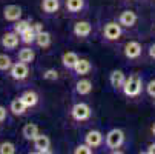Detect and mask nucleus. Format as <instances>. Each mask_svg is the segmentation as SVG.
<instances>
[{"mask_svg": "<svg viewBox=\"0 0 155 154\" xmlns=\"http://www.w3.org/2000/svg\"><path fill=\"white\" fill-rule=\"evenodd\" d=\"M123 93L127 97H137L141 93V77L138 74H130L123 83Z\"/></svg>", "mask_w": 155, "mask_h": 154, "instance_id": "1", "label": "nucleus"}, {"mask_svg": "<svg viewBox=\"0 0 155 154\" xmlns=\"http://www.w3.org/2000/svg\"><path fill=\"white\" fill-rule=\"evenodd\" d=\"M91 113H92V111H91V106L87 105V103H83V102L74 105L72 109H71V116H72V119L77 120V122H84V120H87V119L91 117Z\"/></svg>", "mask_w": 155, "mask_h": 154, "instance_id": "2", "label": "nucleus"}, {"mask_svg": "<svg viewBox=\"0 0 155 154\" xmlns=\"http://www.w3.org/2000/svg\"><path fill=\"white\" fill-rule=\"evenodd\" d=\"M124 142V134L121 129H110L109 133L106 134V145L107 148L110 149H115V148H120Z\"/></svg>", "mask_w": 155, "mask_h": 154, "instance_id": "3", "label": "nucleus"}, {"mask_svg": "<svg viewBox=\"0 0 155 154\" xmlns=\"http://www.w3.org/2000/svg\"><path fill=\"white\" fill-rule=\"evenodd\" d=\"M9 73H11V77L15 79V80H25L29 76V68H28L26 63L17 62V63H12L11 65Z\"/></svg>", "mask_w": 155, "mask_h": 154, "instance_id": "4", "label": "nucleus"}, {"mask_svg": "<svg viewBox=\"0 0 155 154\" xmlns=\"http://www.w3.org/2000/svg\"><path fill=\"white\" fill-rule=\"evenodd\" d=\"M34 142V148L37 152H51V140L48 136L45 134H37L35 139L32 140Z\"/></svg>", "mask_w": 155, "mask_h": 154, "instance_id": "5", "label": "nucleus"}, {"mask_svg": "<svg viewBox=\"0 0 155 154\" xmlns=\"http://www.w3.org/2000/svg\"><path fill=\"white\" fill-rule=\"evenodd\" d=\"M103 34L107 40H117L121 36V28H120V25L115 23V22H109V23L104 25Z\"/></svg>", "mask_w": 155, "mask_h": 154, "instance_id": "6", "label": "nucleus"}, {"mask_svg": "<svg viewBox=\"0 0 155 154\" xmlns=\"http://www.w3.org/2000/svg\"><path fill=\"white\" fill-rule=\"evenodd\" d=\"M3 17L8 22H17L21 17V8L18 5H8L3 9Z\"/></svg>", "mask_w": 155, "mask_h": 154, "instance_id": "7", "label": "nucleus"}, {"mask_svg": "<svg viewBox=\"0 0 155 154\" xmlns=\"http://www.w3.org/2000/svg\"><path fill=\"white\" fill-rule=\"evenodd\" d=\"M18 34L17 33H5L2 37V46L6 50H14L18 45Z\"/></svg>", "mask_w": 155, "mask_h": 154, "instance_id": "8", "label": "nucleus"}, {"mask_svg": "<svg viewBox=\"0 0 155 154\" xmlns=\"http://www.w3.org/2000/svg\"><path fill=\"white\" fill-rule=\"evenodd\" d=\"M141 54V45L138 42H127L124 46V56L127 59H137Z\"/></svg>", "mask_w": 155, "mask_h": 154, "instance_id": "9", "label": "nucleus"}, {"mask_svg": "<svg viewBox=\"0 0 155 154\" xmlns=\"http://www.w3.org/2000/svg\"><path fill=\"white\" fill-rule=\"evenodd\" d=\"M84 140L91 148H97V146H100L103 143V134L100 133V131H97V129H92V131H89V133L86 134Z\"/></svg>", "mask_w": 155, "mask_h": 154, "instance_id": "10", "label": "nucleus"}, {"mask_svg": "<svg viewBox=\"0 0 155 154\" xmlns=\"http://www.w3.org/2000/svg\"><path fill=\"white\" fill-rule=\"evenodd\" d=\"M91 31H92V26H91L89 22L81 20V22H77L74 25V34L77 37H87L91 34Z\"/></svg>", "mask_w": 155, "mask_h": 154, "instance_id": "11", "label": "nucleus"}, {"mask_svg": "<svg viewBox=\"0 0 155 154\" xmlns=\"http://www.w3.org/2000/svg\"><path fill=\"white\" fill-rule=\"evenodd\" d=\"M135 22H137V14L134 11H129L127 9V11H123L120 14V25H123V26L130 28V26L135 25Z\"/></svg>", "mask_w": 155, "mask_h": 154, "instance_id": "12", "label": "nucleus"}, {"mask_svg": "<svg viewBox=\"0 0 155 154\" xmlns=\"http://www.w3.org/2000/svg\"><path fill=\"white\" fill-rule=\"evenodd\" d=\"M78 62V56L72 51H68V53H64L63 57H61V63H63V67L64 68H68V70H74L75 67V63Z\"/></svg>", "mask_w": 155, "mask_h": 154, "instance_id": "13", "label": "nucleus"}, {"mask_svg": "<svg viewBox=\"0 0 155 154\" xmlns=\"http://www.w3.org/2000/svg\"><path fill=\"white\" fill-rule=\"evenodd\" d=\"M75 91L80 94V96H87L91 91H92V83L91 80L87 79H81L75 83Z\"/></svg>", "mask_w": 155, "mask_h": 154, "instance_id": "14", "label": "nucleus"}, {"mask_svg": "<svg viewBox=\"0 0 155 154\" xmlns=\"http://www.w3.org/2000/svg\"><path fill=\"white\" fill-rule=\"evenodd\" d=\"M37 134H38V126L35 123H28V125L23 126V129H21V136L26 140H34Z\"/></svg>", "mask_w": 155, "mask_h": 154, "instance_id": "15", "label": "nucleus"}, {"mask_svg": "<svg viewBox=\"0 0 155 154\" xmlns=\"http://www.w3.org/2000/svg\"><path fill=\"white\" fill-rule=\"evenodd\" d=\"M124 80H126V77H124L123 71H120V70H115L110 74V85H112L115 90H120L124 83Z\"/></svg>", "mask_w": 155, "mask_h": 154, "instance_id": "16", "label": "nucleus"}, {"mask_svg": "<svg viewBox=\"0 0 155 154\" xmlns=\"http://www.w3.org/2000/svg\"><path fill=\"white\" fill-rule=\"evenodd\" d=\"M74 71L80 76H86L87 73L91 71V62L86 60V59H78V62L75 63L74 67Z\"/></svg>", "mask_w": 155, "mask_h": 154, "instance_id": "17", "label": "nucleus"}, {"mask_svg": "<svg viewBox=\"0 0 155 154\" xmlns=\"http://www.w3.org/2000/svg\"><path fill=\"white\" fill-rule=\"evenodd\" d=\"M9 109L12 111V114H15V116H21V114H25V111H26V105L23 103V100L18 97V99H14V100L11 102Z\"/></svg>", "mask_w": 155, "mask_h": 154, "instance_id": "18", "label": "nucleus"}, {"mask_svg": "<svg viewBox=\"0 0 155 154\" xmlns=\"http://www.w3.org/2000/svg\"><path fill=\"white\" fill-rule=\"evenodd\" d=\"M34 59H35V53H34V50H31V48H23V50L18 51V60H20V62L29 65L31 62H34Z\"/></svg>", "mask_w": 155, "mask_h": 154, "instance_id": "19", "label": "nucleus"}, {"mask_svg": "<svg viewBox=\"0 0 155 154\" xmlns=\"http://www.w3.org/2000/svg\"><path fill=\"white\" fill-rule=\"evenodd\" d=\"M35 43L40 48H48L51 45V34L46 31H41V33L35 34Z\"/></svg>", "mask_w": 155, "mask_h": 154, "instance_id": "20", "label": "nucleus"}, {"mask_svg": "<svg viewBox=\"0 0 155 154\" xmlns=\"http://www.w3.org/2000/svg\"><path fill=\"white\" fill-rule=\"evenodd\" d=\"M20 99L23 100V103L26 105V108H32V106H35L38 103V96L34 91H26Z\"/></svg>", "mask_w": 155, "mask_h": 154, "instance_id": "21", "label": "nucleus"}, {"mask_svg": "<svg viewBox=\"0 0 155 154\" xmlns=\"http://www.w3.org/2000/svg\"><path fill=\"white\" fill-rule=\"evenodd\" d=\"M41 8H43L45 12L52 14V12H55L60 8V2H58V0H43V2H41Z\"/></svg>", "mask_w": 155, "mask_h": 154, "instance_id": "22", "label": "nucleus"}, {"mask_svg": "<svg viewBox=\"0 0 155 154\" xmlns=\"http://www.w3.org/2000/svg\"><path fill=\"white\" fill-rule=\"evenodd\" d=\"M20 37H21V42L26 43V45H31V43L35 42V33L32 31V28H28L25 33H21Z\"/></svg>", "mask_w": 155, "mask_h": 154, "instance_id": "23", "label": "nucleus"}, {"mask_svg": "<svg viewBox=\"0 0 155 154\" xmlns=\"http://www.w3.org/2000/svg\"><path fill=\"white\" fill-rule=\"evenodd\" d=\"M28 28H31V23H29V22L28 20H17L15 22V25H14V33H17L18 36L21 34V33H25Z\"/></svg>", "mask_w": 155, "mask_h": 154, "instance_id": "24", "label": "nucleus"}, {"mask_svg": "<svg viewBox=\"0 0 155 154\" xmlns=\"http://www.w3.org/2000/svg\"><path fill=\"white\" fill-rule=\"evenodd\" d=\"M66 8L71 12H78L83 8V0H66Z\"/></svg>", "mask_w": 155, "mask_h": 154, "instance_id": "25", "label": "nucleus"}, {"mask_svg": "<svg viewBox=\"0 0 155 154\" xmlns=\"http://www.w3.org/2000/svg\"><path fill=\"white\" fill-rule=\"evenodd\" d=\"M12 65V60L6 54H0V71H8Z\"/></svg>", "mask_w": 155, "mask_h": 154, "instance_id": "26", "label": "nucleus"}, {"mask_svg": "<svg viewBox=\"0 0 155 154\" xmlns=\"http://www.w3.org/2000/svg\"><path fill=\"white\" fill-rule=\"evenodd\" d=\"M15 152V145L11 142H2L0 143V154H14Z\"/></svg>", "mask_w": 155, "mask_h": 154, "instance_id": "27", "label": "nucleus"}, {"mask_svg": "<svg viewBox=\"0 0 155 154\" xmlns=\"http://www.w3.org/2000/svg\"><path fill=\"white\" fill-rule=\"evenodd\" d=\"M43 79H46V80H51V82L57 80V79H58V73H57V70H52V68L46 70L45 73H43Z\"/></svg>", "mask_w": 155, "mask_h": 154, "instance_id": "28", "label": "nucleus"}, {"mask_svg": "<svg viewBox=\"0 0 155 154\" xmlns=\"http://www.w3.org/2000/svg\"><path fill=\"white\" fill-rule=\"evenodd\" d=\"M74 152H75V154H91V152H92V148L87 145V143H84V145H78V146L74 149Z\"/></svg>", "mask_w": 155, "mask_h": 154, "instance_id": "29", "label": "nucleus"}, {"mask_svg": "<svg viewBox=\"0 0 155 154\" xmlns=\"http://www.w3.org/2000/svg\"><path fill=\"white\" fill-rule=\"evenodd\" d=\"M147 94L152 96V97H155V80L149 82V85H147Z\"/></svg>", "mask_w": 155, "mask_h": 154, "instance_id": "30", "label": "nucleus"}, {"mask_svg": "<svg viewBox=\"0 0 155 154\" xmlns=\"http://www.w3.org/2000/svg\"><path fill=\"white\" fill-rule=\"evenodd\" d=\"M31 28H32V31H34L35 34H38V33L43 31V25H41V23H34V25H31Z\"/></svg>", "mask_w": 155, "mask_h": 154, "instance_id": "31", "label": "nucleus"}, {"mask_svg": "<svg viewBox=\"0 0 155 154\" xmlns=\"http://www.w3.org/2000/svg\"><path fill=\"white\" fill-rule=\"evenodd\" d=\"M6 119V108L5 106H0V123Z\"/></svg>", "mask_w": 155, "mask_h": 154, "instance_id": "32", "label": "nucleus"}, {"mask_svg": "<svg viewBox=\"0 0 155 154\" xmlns=\"http://www.w3.org/2000/svg\"><path fill=\"white\" fill-rule=\"evenodd\" d=\"M149 56H150L152 59H155V45H152V46L149 48Z\"/></svg>", "mask_w": 155, "mask_h": 154, "instance_id": "33", "label": "nucleus"}, {"mask_svg": "<svg viewBox=\"0 0 155 154\" xmlns=\"http://www.w3.org/2000/svg\"><path fill=\"white\" fill-rule=\"evenodd\" d=\"M147 152H149V154H155V143L149 145V148H147Z\"/></svg>", "mask_w": 155, "mask_h": 154, "instance_id": "34", "label": "nucleus"}, {"mask_svg": "<svg viewBox=\"0 0 155 154\" xmlns=\"http://www.w3.org/2000/svg\"><path fill=\"white\" fill-rule=\"evenodd\" d=\"M152 133H153V136H155V123H153V126H152Z\"/></svg>", "mask_w": 155, "mask_h": 154, "instance_id": "35", "label": "nucleus"}]
</instances>
